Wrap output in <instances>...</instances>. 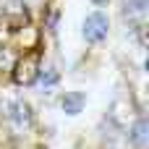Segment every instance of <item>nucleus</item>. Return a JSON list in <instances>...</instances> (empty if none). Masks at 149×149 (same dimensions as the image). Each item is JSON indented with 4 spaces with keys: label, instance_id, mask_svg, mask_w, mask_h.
<instances>
[{
    "label": "nucleus",
    "instance_id": "nucleus-1",
    "mask_svg": "<svg viewBox=\"0 0 149 149\" xmlns=\"http://www.w3.org/2000/svg\"><path fill=\"white\" fill-rule=\"evenodd\" d=\"M107 16L105 13H92V16H86V21H84V37H86V42H102L105 37H107Z\"/></svg>",
    "mask_w": 149,
    "mask_h": 149
},
{
    "label": "nucleus",
    "instance_id": "nucleus-2",
    "mask_svg": "<svg viewBox=\"0 0 149 149\" xmlns=\"http://www.w3.org/2000/svg\"><path fill=\"white\" fill-rule=\"evenodd\" d=\"M84 102H86V97H84L81 92H68V94L63 97V110H65L68 115H76V113H81Z\"/></svg>",
    "mask_w": 149,
    "mask_h": 149
},
{
    "label": "nucleus",
    "instance_id": "nucleus-3",
    "mask_svg": "<svg viewBox=\"0 0 149 149\" xmlns=\"http://www.w3.org/2000/svg\"><path fill=\"white\" fill-rule=\"evenodd\" d=\"M8 118L21 128V126L29 123V107H26L24 102H10V105H8Z\"/></svg>",
    "mask_w": 149,
    "mask_h": 149
},
{
    "label": "nucleus",
    "instance_id": "nucleus-4",
    "mask_svg": "<svg viewBox=\"0 0 149 149\" xmlns=\"http://www.w3.org/2000/svg\"><path fill=\"white\" fill-rule=\"evenodd\" d=\"M147 120L141 118L134 128H131V134H128V139H131V144H136V147H147Z\"/></svg>",
    "mask_w": 149,
    "mask_h": 149
},
{
    "label": "nucleus",
    "instance_id": "nucleus-5",
    "mask_svg": "<svg viewBox=\"0 0 149 149\" xmlns=\"http://www.w3.org/2000/svg\"><path fill=\"white\" fill-rule=\"evenodd\" d=\"M37 84L45 86V89H47V86H55V84H58V73H55V71H42V73L37 76Z\"/></svg>",
    "mask_w": 149,
    "mask_h": 149
},
{
    "label": "nucleus",
    "instance_id": "nucleus-6",
    "mask_svg": "<svg viewBox=\"0 0 149 149\" xmlns=\"http://www.w3.org/2000/svg\"><path fill=\"white\" fill-rule=\"evenodd\" d=\"M126 13H144L147 10V0H123Z\"/></svg>",
    "mask_w": 149,
    "mask_h": 149
},
{
    "label": "nucleus",
    "instance_id": "nucleus-7",
    "mask_svg": "<svg viewBox=\"0 0 149 149\" xmlns=\"http://www.w3.org/2000/svg\"><path fill=\"white\" fill-rule=\"evenodd\" d=\"M92 3H97V5H107V0H92Z\"/></svg>",
    "mask_w": 149,
    "mask_h": 149
}]
</instances>
